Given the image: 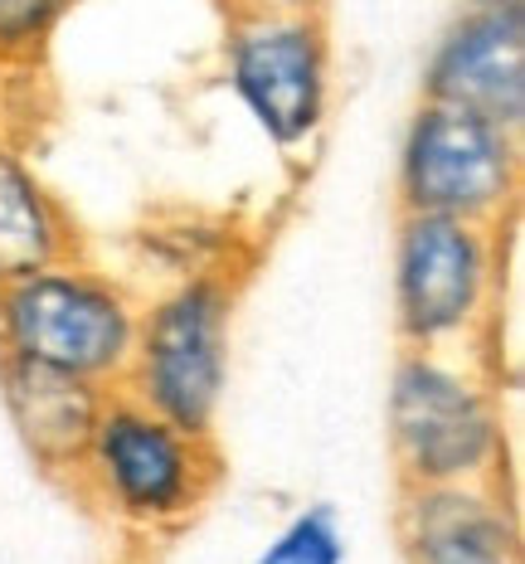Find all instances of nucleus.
Segmentation results:
<instances>
[{"label": "nucleus", "instance_id": "423d86ee", "mask_svg": "<svg viewBox=\"0 0 525 564\" xmlns=\"http://www.w3.org/2000/svg\"><path fill=\"white\" fill-rule=\"evenodd\" d=\"M219 84L287 166H311L336 108V54L326 15H229Z\"/></svg>", "mask_w": 525, "mask_h": 564}, {"label": "nucleus", "instance_id": "4468645a", "mask_svg": "<svg viewBox=\"0 0 525 564\" xmlns=\"http://www.w3.org/2000/svg\"><path fill=\"white\" fill-rule=\"evenodd\" d=\"M78 0H0V64H34Z\"/></svg>", "mask_w": 525, "mask_h": 564}, {"label": "nucleus", "instance_id": "f03ea898", "mask_svg": "<svg viewBox=\"0 0 525 564\" xmlns=\"http://www.w3.org/2000/svg\"><path fill=\"white\" fill-rule=\"evenodd\" d=\"M384 443L400 491L506 481L511 423L501 370L477 350L400 346L384 390Z\"/></svg>", "mask_w": 525, "mask_h": 564}, {"label": "nucleus", "instance_id": "39448f33", "mask_svg": "<svg viewBox=\"0 0 525 564\" xmlns=\"http://www.w3.org/2000/svg\"><path fill=\"white\" fill-rule=\"evenodd\" d=\"M239 273H195L142 292L132 360L117 390L190 433H215L229 394Z\"/></svg>", "mask_w": 525, "mask_h": 564}, {"label": "nucleus", "instance_id": "ddd939ff", "mask_svg": "<svg viewBox=\"0 0 525 564\" xmlns=\"http://www.w3.org/2000/svg\"><path fill=\"white\" fill-rule=\"evenodd\" d=\"M346 560H350V540L341 511L331 501H311V507L292 511L249 564H346Z\"/></svg>", "mask_w": 525, "mask_h": 564}, {"label": "nucleus", "instance_id": "9b49d317", "mask_svg": "<svg viewBox=\"0 0 525 564\" xmlns=\"http://www.w3.org/2000/svg\"><path fill=\"white\" fill-rule=\"evenodd\" d=\"M68 253H84L78 219L34 166L25 141L0 122V282Z\"/></svg>", "mask_w": 525, "mask_h": 564}, {"label": "nucleus", "instance_id": "f257e3e1", "mask_svg": "<svg viewBox=\"0 0 525 564\" xmlns=\"http://www.w3.org/2000/svg\"><path fill=\"white\" fill-rule=\"evenodd\" d=\"M219 481L225 453L215 433H190L127 390H112L64 487L112 531L156 545L181 535L209 507Z\"/></svg>", "mask_w": 525, "mask_h": 564}, {"label": "nucleus", "instance_id": "0eeeda50", "mask_svg": "<svg viewBox=\"0 0 525 564\" xmlns=\"http://www.w3.org/2000/svg\"><path fill=\"white\" fill-rule=\"evenodd\" d=\"M521 132L482 112L418 98L394 156L400 215H442L506 229L521 209Z\"/></svg>", "mask_w": 525, "mask_h": 564}, {"label": "nucleus", "instance_id": "9d476101", "mask_svg": "<svg viewBox=\"0 0 525 564\" xmlns=\"http://www.w3.org/2000/svg\"><path fill=\"white\" fill-rule=\"evenodd\" d=\"M108 394L112 390L84 384L74 375L25 366V360H0V409H6L25 457L54 481L74 473Z\"/></svg>", "mask_w": 525, "mask_h": 564}, {"label": "nucleus", "instance_id": "6e6552de", "mask_svg": "<svg viewBox=\"0 0 525 564\" xmlns=\"http://www.w3.org/2000/svg\"><path fill=\"white\" fill-rule=\"evenodd\" d=\"M424 98L525 132V0H462L424 58Z\"/></svg>", "mask_w": 525, "mask_h": 564}, {"label": "nucleus", "instance_id": "7ed1b4c3", "mask_svg": "<svg viewBox=\"0 0 525 564\" xmlns=\"http://www.w3.org/2000/svg\"><path fill=\"white\" fill-rule=\"evenodd\" d=\"M506 229L400 215L390 243L394 336L408 350H477L492 360L506 297Z\"/></svg>", "mask_w": 525, "mask_h": 564}, {"label": "nucleus", "instance_id": "2eb2a0df", "mask_svg": "<svg viewBox=\"0 0 525 564\" xmlns=\"http://www.w3.org/2000/svg\"><path fill=\"white\" fill-rule=\"evenodd\" d=\"M326 0H225V15H321Z\"/></svg>", "mask_w": 525, "mask_h": 564}, {"label": "nucleus", "instance_id": "f8f14e48", "mask_svg": "<svg viewBox=\"0 0 525 564\" xmlns=\"http://www.w3.org/2000/svg\"><path fill=\"white\" fill-rule=\"evenodd\" d=\"M136 258L156 273L161 282L175 278H195V273H239L233 263V243L239 234L225 225H209V219H181V225H151L136 234Z\"/></svg>", "mask_w": 525, "mask_h": 564}, {"label": "nucleus", "instance_id": "1a4fd4ad", "mask_svg": "<svg viewBox=\"0 0 525 564\" xmlns=\"http://www.w3.org/2000/svg\"><path fill=\"white\" fill-rule=\"evenodd\" d=\"M404 564H525L521 511L506 481L408 487L394 511Z\"/></svg>", "mask_w": 525, "mask_h": 564}, {"label": "nucleus", "instance_id": "20e7f679", "mask_svg": "<svg viewBox=\"0 0 525 564\" xmlns=\"http://www.w3.org/2000/svg\"><path fill=\"white\" fill-rule=\"evenodd\" d=\"M142 292L88 253L0 282V360H25L117 390L132 360Z\"/></svg>", "mask_w": 525, "mask_h": 564}]
</instances>
